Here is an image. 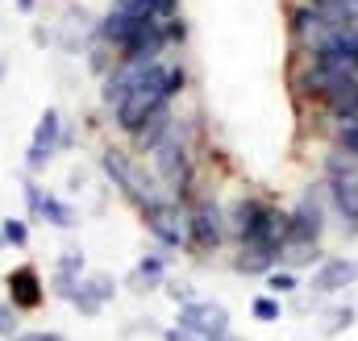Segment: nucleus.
Returning a JSON list of instances; mask_svg holds the SVG:
<instances>
[{
  "instance_id": "nucleus-14",
  "label": "nucleus",
  "mask_w": 358,
  "mask_h": 341,
  "mask_svg": "<svg viewBox=\"0 0 358 341\" xmlns=\"http://www.w3.org/2000/svg\"><path fill=\"white\" fill-rule=\"evenodd\" d=\"M234 266H238L242 275H271V270H279V250H275V246H255V242H246L242 254L234 258Z\"/></svg>"
},
{
  "instance_id": "nucleus-21",
  "label": "nucleus",
  "mask_w": 358,
  "mask_h": 341,
  "mask_svg": "<svg viewBox=\"0 0 358 341\" xmlns=\"http://www.w3.org/2000/svg\"><path fill=\"white\" fill-rule=\"evenodd\" d=\"M0 238H4V246H29V225L21 221V217H4L0 221Z\"/></svg>"
},
{
  "instance_id": "nucleus-4",
  "label": "nucleus",
  "mask_w": 358,
  "mask_h": 341,
  "mask_svg": "<svg viewBox=\"0 0 358 341\" xmlns=\"http://www.w3.org/2000/svg\"><path fill=\"white\" fill-rule=\"evenodd\" d=\"M155 175L163 179V187L171 196H179V200L187 196V187H192V150H187L179 125L171 129V138L155 150Z\"/></svg>"
},
{
  "instance_id": "nucleus-11",
  "label": "nucleus",
  "mask_w": 358,
  "mask_h": 341,
  "mask_svg": "<svg viewBox=\"0 0 358 341\" xmlns=\"http://www.w3.org/2000/svg\"><path fill=\"white\" fill-rule=\"evenodd\" d=\"M321 229H325V200L317 191H304L300 204L292 208V238L287 242H313L317 246Z\"/></svg>"
},
{
  "instance_id": "nucleus-10",
  "label": "nucleus",
  "mask_w": 358,
  "mask_h": 341,
  "mask_svg": "<svg viewBox=\"0 0 358 341\" xmlns=\"http://www.w3.org/2000/svg\"><path fill=\"white\" fill-rule=\"evenodd\" d=\"M267 217H271V204L255 200V196H238L234 208H229V217H225V229H234L238 242H255V238L263 233Z\"/></svg>"
},
{
  "instance_id": "nucleus-17",
  "label": "nucleus",
  "mask_w": 358,
  "mask_h": 341,
  "mask_svg": "<svg viewBox=\"0 0 358 341\" xmlns=\"http://www.w3.org/2000/svg\"><path fill=\"white\" fill-rule=\"evenodd\" d=\"M38 217H42L46 225H55V229H76V225H80V212H76L67 200H59V196H46V191H42Z\"/></svg>"
},
{
  "instance_id": "nucleus-23",
  "label": "nucleus",
  "mask_w": 358,
  "mask_h": 341,
  "mask_svg": "<svg viewBox=\"0 0 358 341\" xmlns=\"http://www.w3.org/2000/svg\"><path fill=\"white\" fill-rule=\"evenodd\" d=\"M267 296H292V291H296V287H300V279H296V270H287V266H283V270H271L267 275Z\"/></svg>"
},
{
  "instance_id": "nucleus-7",
  "label": "nucleus",
  "mask_w": 358,
  "mask_h": 341,
  "mask_svg": "<svg viewBox=\"0 0 358 341\" xmlns=\"http://www.w3.org/2000/svg\"><path fill=\"white\" fill-rule=\"evenodd\" d=\"M59 146H63V117H59V108H46V113L38 117L34 142H29V150H25V170L38 175V170L55 159Z\"/></svg>"
},
{
  "instance_id": "nucleus-26",
  "label": "nucleus",
  "mask_w": 358,
  "mask_h": 341,
  "mask_svg": "<svg viewBox=\"0 0 358 341\" xmlns=\"http://www.w3.org/2000/svg\"><path fill=\"white\" fill-rule=\"evenodd\" d=\"M338 150H346L350 159H358V121H346L338 129Z\"/></svg>"
},
{
  "instance_id": "nucleus-18",
  "label": "nucleus",
  "mask_w": 358,
  "mask_h": 341,
  "mask_svg": "<svg viewBox=\"0 0 358 341\" xmlns=\"http://www.w3.org/2000/svg\"><path fill=\"white\" fill-rule=\"evenodd\" d=\"M321 250L313 246V242H283V250H279V266H308V262H317Z\"/></svg>"
},
{
  "instance_id": "nucleus-1",
  "label": "nucleus",
  "mask_w": 358,
  "mask_h": 341,
  "mask_svg": "<svg viewBox=\"0 0 358 341\" xmlns=\"http://www.w3.org/2000/svg\"><path fill=\"white\" fill-rule=\"evenodd\" d=\"M183 84H187L183 67H179V63H167V59H159V63H155L138 84L129 87V96L113 108V113H117V129L134 138V133H138L155 113L171 108V100L183 92Z\"/></svg>"
},
{
  "instance_id": "nucleus-28",
  "label": "nucleus",
  "mask_w": 358,
  "mask_h": 341,
  "mask_svg": "<svg viewBox=\"0 0 358 341\" xmlns=\"http://www.w3.org/2000/svg\"><path fill=\"white\" fill-rule=\"evenodd\" d=\"M167 296H171V300H176L179 308H183V304H192V300H200V296H196V287H192V283H167Z\"/></svg>"
},
{
  "instance_id": "nucleus-24",
  "label": "nucleus",
  "mask_w": 358,
  "mask_h": 341,
  "mask_svg": "<svg viewBox=\"0 0 358 341\" xmlns=\"http://www.w3.org/2000/svg\"><path fill=\"white\" fill-rule=\"evenodd\" d=\"M350 325H355V308L346 304V308H334V312L325 317L321 333H325V338H338V333H342V329H350Z\"/></svg>"
},
{
  "instance_id": "nucleus-16",
  "label": "nucleus",
  "mask_w": 358,
  "mask_h": 341,
  "mask_svg": "<svg viewBox=\"0 0 358 341\" xmlns=\"http://www.w3.org/2000/svg\"><path fill=\"white\" fill-rule=\"evenodd\" d=\"M163 279H167V258L163 254H146L138 266H134L129 287H134V291H155V287H163Z\"/></svg>"
},
{
  "instance_id": "nucleus-34",
  "label": "nucleus",
  "mask_w": 358,
  "mask_h": 341,
  "mask_svg": "<svg viewBox=\"0 0 358 341\" xmlns=\"http://www.w3.org/2000/svg\"><path fill=\"white\" fill-rule=\"evenodd\" d=\"M0 75H4V63H0Z\"/></svg>"
},
{
  "instance_id": "nucleus-15",
  "label": "nucleus",
  "mask_w": 358,
  "mask_h": 341,
  "mask_svg": "<svg viewBox=\"0 0 358 341\" xmlns=\"http://www.w3.org/2000/svg\"><path fill=\"white\" fill-rule=\"evenodd\" d=\"M171 129H176V117H171V108H163V113H155V117L134 133V142H138V150H150V154H155V150L171 138Z\"/></svg>"
},
{
  "instance_id": "nucleus-33",
  "label": "nucleus",
  "mask_w": 358,
  "mask_h": 341,
  "mask_svg": "<svg viewBox=\"0 0 358 341\" xmlns=\"http://www.w3.org/2000/svg\"><path fill=\"white\" fill-rule=\"evenodd\" d=\"M208 341H234V338H229V333H221V338H208Z\"/></svg>"
},
{
  "instance_id": "nucleus-13",
  "label": "nucleus",
  "mask_w": 358,
  "mask_h": 341,
  "mask_svg": "<svg viewBox=\"0 0 358 341\" xmlns=\"http://www.w3.org/2000/svg\"><path fill=\"white\" fill-rule=\"evenodd\" d=\"M329 200L342 221H350V233H358V179H329Z\"/></svg>"
},
{
  "instance_id": "nucleus-20",
  "label": "nucleus",
  "mask_w": 358,
  "mask_h": 341,
  "mask_svg": "<svg viewBox=\"0 0 358 341\" xmlns=\"http://www.w3.org/2000/svg\"><path fill=\"white\" fill-rule=\"evenodd\" d=\"M325 175L329 179H358V159H350L346 150H334L325 159Z\"/></svg>"
},
{
  "instance_id": "nucleus-29",
  "label": "nucleus",
  "mask_w": 358,
  "mask_h": 341,
  "mask_svg": "<svg viewBox=\"0 0 358 341\" xmlns=\"http://www.w3.org/2000/svg\"><path fill=\"white\" fill-rule=\"evenodd\" d=\"M13 333H17V308L13 304H0V338L8 341Z\"/></svg>"
},
{
  "instance_id": "nucleus-22",
  "label": "nucleus",
  "mask_w": 358,
  "mask_h": 341,
  "mask_svg": "<svg viewBox=\"0 0 358 341\" xmlns=\"http://www.w3.org/2000/svg\"><path fill=\"white\" fill-rule=\"evenodd\" d=\"M250 312H255V321H263V325H271V321H283V300H279V296H255Z\"/></svg>"
},
{
  "instance_id": "nucleus-5",
  "label": "nucleus",
  "mask_w": 358,
  "mask_h": 341,
  "mask_svg": "<svg viewBox=\"0 0 358 341\" xmlns=\"http://www.w3.org/2000/svg\"><path fill=\"white\" fill-rule=\"evenodd\" d=\"M179 329H187V333H196V338H221V333H229V308L225 304H217V300H192V304H183L179 308Z\"/></svg>"
},
{
  "instance_id": "nucleus-32",
  "label": "nucleus",
  "mask_w": 358,
  "mask_h": 341,
  "mask_svg": "<svg viewBox=\"0 0 358 341\" xmlns=\"http://www.w3.org/2000/svg\"><path fill=\"white\" fill-rule=\"evenodd\" d=\"M13 4H17L21 13H34V8H38V0H13Z\"/></svg>"
},
{
  "instance_id": "nucleus-12",
  "label": "nucleus",
  "mask_w": 358,
  "mask_h": 341,
  "mask_svg": "<svg viewBox=\"0 0 358 341\" xmlns=\"http://www.w3.org/2000/svg\"><path fill=\"white\" fill-rule=\"evenodd\" d=\"M358 283V258H325L317 270H313V291H321V296H334V291H342V287H355Z\"/></svg>"
},
{
  "instance_id": "nucleus-8",
  "label": "nucleus",
  "mask_w": 358,
  "mask_h": 341,
  "mask_svg": "<svg viewBox=\"0 0 358 341\" xmlns=\"http://www.w3.org/2000/svg\"><path fill=\"white\" fill-rule=\"evenodd\" d=\"M146 229L163 242V246H187V212H179L176 200H159L142 208Z\"/></svg>"
},
{
  "instance_id": "nucleus-19",
  "label": "nucleus",
  "mask_w": 358,
  "mask_h": 341,
  "mask_svg": "<svg viewBox=\"0 0 358 341\" xmlns=\"http://www.w3.org/2000/svg\"><path fill=\"white\" fill-rule=\"evenodd\" d=\"M80 291H88L92 300L104 308L113 296H117V283H113V275H104V270H92V275H84V283H80Z\"/></svg>"
},
{
  "instance_id": "nucleus-6",
  "label": "nucleus",
  "mask_w": 358,
  "mask_h": 341,
  "mask_svg": "<svg viewBox=\"0 0 358 341\" xmlns=\"http://www.w3.org/2000/svg\"><path fill=\"white\" fill-rule=\"evenodd\" d=\"M4 283H8V304H13L17 312H38V308L46 304V283H42V270H38L34 262L13 266V270L4 275Z\"/></svg>"
},
{
  "instance_id": "nucleus-30",
  "label": "nucleus",
  "mask_w": 358,
  "mask_h": 341,
  "mask_svg": "<svg viewBox=\"0 0 358 341\" xmlns=\"http://www.w3.org/2000/svg\"><path fill=\"white\" fill-rule=\"evenodd\" d=\"M21 187H25V204H29V212H34V217H38V204H42V187H38V183H34V179H25V183H21Z\"/></svg>"
},
{
  "instance_id": "nucleus-31",
  "label": "nucleus",
  "mask_w": 358,
  "mask_h": 341,
  "mask_svg": "<svg viewBox=\"0 0 358 341\" xmlns=\"http://www.w3.org/2000/svg\"><path fill=\"white\" fill-rule=\"evenodd\" d=\"M163 341H204V338H196V333H187V329L171 325V329H163Z\"/></svg>"
},
{
  "instance_id": "nucleus-2",
  "label": "nucleus",
  "mask_w": 358,
  "mask_h": 341,
  "mask_svg": "<svg viewBox=\"0 0 358 341\" xmlns=\"http://www.w3.org/2000/svg\"><path fill=\"white\" fill-rule=\"evenodd\" d=\"M300 92L321 100V108L334 117V121H358V75L346 71H329V67H317L308 63V71L300 75Z\"/></svg>"
},
{
  "instance_id": "nucleus-9",
  "label": "nucleus",
  "mask_w": 358,
  "mask_h": 341,
  "mask_svg": "<svg viewBox=\"0 0 358 341\" xmlns=\"http://www.w3.org/2000/svg\"><path fill=\"white\" fill-rule=\"evenodd\" d=\"M225 238V212L208 200H200L196 208H187V246L196 250H217Z\"/></svg>"
},
{
  "instance_id": "nucleus-25",
  "label": "nucleus",
  "mask_w": 358,
  "mask_h": 341,
  "mask_svg": "<svg viewBox=\"0 0 358 341\" xmlns=\"http://www.w3.org/2000/svg\"><path fill=\"white\" fill-rule=\"evenodd\" d=\"M55 275H67V279H84V254L80 250H63L55 262Z\"/></svg>"
},
{
  "instance_id": "nucleus-27",
  "label": "nucleus",
  "mask_w": 358,
  "mask_h": 341,
  "mask_svg": "<svg viewBox=\"0 0 358 341\" xmlns=\"http://www.w3.org/2000/svg\"><path fill=\"white\" fill-rule=\"evenodd\" d=\"M8 341H67L59 329H25V333H13Z\"/></svg>"
},
{
  "instance_id": "nucleus-3",
  "label": "nucleus",
  "mask_w": 358,
  "mask_h": 341,
  "mask_svg": "<svg viewBox=\"0 0 358 341\" xmlns=\"http://www.w3.org/2000/svg\"><path fill=\"white\" fill-rule=\"evenodd\" d=\"M100 167H104V175L113 179V187H121L138 208H146V204H159L163 196H159V187L142 175V167L125 154V150H117V146H108L104 154H100Z\"/></svg>"
}]
</instances>
